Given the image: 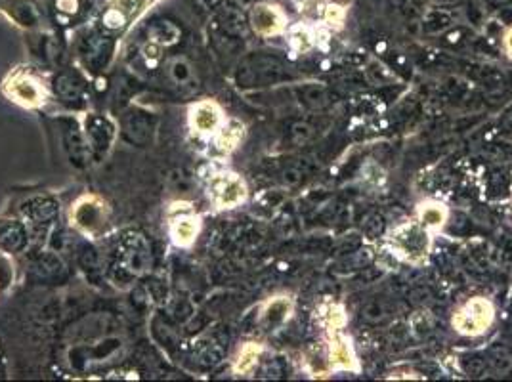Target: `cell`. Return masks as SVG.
Segmentation results:
<instances>
[{"label": "cell", "instance_id": "12", "mask_svg": "<svg viewBox=\"0 0 512 382\" xmlns=\"http://www.w3.org/2000/svg\"><path fill=\"white\" fill-rule=\"evenodd\" d=\"M241 136H243V127L237 121H230L220 130L216 138V146L220 151H232L241 142Z\"/></svg>", "mask_w": 512, "mask_h": 382}, {"label": "cell", "instance_id": "11", "mask_svg": "<svg viewBox=\"0 0 512 382\" xmlns=\"http://www.w3.org/2000/svg\"><path fill=\"white\" fill-rule=\"evenodd\" d=\"M199 230V222L197 218H180L174 226H172V237L178 245H190L193 237L197 235Z\"/></svg>", "mask_w": 512, "mask_h": 382}, {"label": "cell", "instance_id": "13", "mask_svg": "<svg viewBox=\"0 0 512 382\" xmlns=\"http://www.w3.org/2000/svg\"><path fill=\"white\" fill-rule=\"evenodd\" d=\"M258 356H260V346H256V344H245V346L241 348V352H239V358H237V363H235V371H237V373H243V375L249 373V371H253Z\"/></svg>", "mask_w": 512, "mask_h": 382}, {"label": "cell", "instance_id": "9", "mask_svg": "<svg viewBox=\"0 0 512 382\" xmlns=\"http://www.w3.org/2000/svg\"><path fill=\"white\" fill-rule=\"evenodd\" d=\"M419 220L427 230H440L448 220V209L440 203H425L419 207Z\"/></svg>", "mask_w": 512, "mask_h": 382}, {"label": "cell", "instance_id": "14", "mask_svg": "<svg viewBox=\"0 0 512 382\" xmlns=\"http://www.w3.org/2000/svg\"><path fill=\"white\" fill-rule=\"evenodd\" d=\"M323 323H325V327L329 329V331H333V333H337V331H341L342 325L346 323V316H344V310H342L341 306H337V304H327L325 308H323Z\"/></svg>", "mask_w": 512, "mask_h": 382}, {"label": "cell", "instance_id": "10", "mask_svg": "<svg viewBox=\"0 0 512 382\" xmlns=\"http://www.w3.org/2000/svg\"><path fill=\"white\" fill-rule=\"evenodd\" d=\"M150 0H117V6L107 14L106 22L109 25H121V18H134L138 16Z\"/></svg>", "mask_w": 512, "mask_h": 382}, {"label": "cell", "instance_id": "16", "mask_svg": "<svg viewBox=\"0 0 512 382\" xmlns=\"http://www.w3.org/2000/svg\"><path fill=\"white\" fill-rule=\"evenodd\" d=\"M289 310H291V306H289L287 300H276V302L270 304V308L266 312V318L270 319L272 323H276V321L287 318Z\"/></svg>", "mask_w": 512, "mask_h": 382}, {"label": "cell", "instance_id": "3", "mask_svg": "<svg viewBox=\"0 0 512 382\" xmlns=\"http://www.w3.org/2000/svg\"><path fill=\"white\" fill-rule=\"evenodd\" d=\"M211 188H213L214 199H216V203L220 207H235L247 195V188H245L243 180L237 178L235 174H220V176H216Z\"/></svg>", "mask_w": 512, "mask_h": 382}, {"label": "cell", "instance_id": "18", "mask_svg": "<svg viewBox=\"0 0 512 382\" xmlns=\"http://www.w3.org/2000/svg\"><path fill=\"white\" fill-rule=\"evenodd\" d=\"M505 46H507V50L512 54V29L507 33V37H505Z\"/></svg>", "mask_w": 512, "mask_h": 382}, {"label": "cell", "instance_id": "7", "mask_svg": "<svg viewBox=\"0 0 512 382\" xmlns=\"http://www.w3.org/2000/svg\"><path fill=\"white\" fill-rule=\"evenodd\" d=\"M329 361H331V365L337 367V369H358V361H356L354 348H352L350 340L339 335V331L333 333L331 350H329Z\"/></svg>", "mask_w": 512, "mask_h": 382}, {"label": "cell", "instance_id": "15", "mask_svg": "<svg viewBox=\"0 0 512 382\" xmlns=\"http://www.w3.org/2000/svg\"><path fill=\"white\" fill-rule=\"evenodd\" d=\"M291 44H293V48L297 52H306V50H310L314 46V37H312V33L306 27L299 25V27H295L291 31Z\"/></svg>", "mask_w": 512, "mask_h": 382}, {"label": "cell", "instance_id": "4", "mask_svg": "<svg viewBox=\"0 0 512 382\" xmlns=\"http://www.w3.org/2000/svg\"><path fill=\"white\" fill-rule=\"evenodd\" d=\"M8 94L25 106H39L43 102V90L27 75H14L8 85Z\"/></svg>", "mask_w": 512, "mask_h": 382}, {"label": "cell", "instance_id": "8", "mask_svg": "<svg viewBox=\"0 0 512 382\" xmlns=\"http://www.w3.org/2000/svg\"><path fill=\"white\" fill-rule=\"evenodd\" d=\"M192 125L197 132H213L220 125V109L211 104V102H205V104H199L192 111Z\"/></svg>", "mask_w": 512, "mask_h": 382}, {"label": "cell", "instance_id": "17", "mask_svg": "<svg viewBox=\"0 0 512 382\" xmlns=\"http://www.w3.org/2000/svg\"><path fill=\"white\" fill-rule=\"evenodd\" d=\"M325 20L331 25H341L344 20V10H342L341 4H337V2L329 4L325 10Z\"/></svg>", "mask_w": 512, "mask_h": 382}, {"label": "cell", "instance_id": "6", "mask_svg": "<svg viewBox=\"0 0 512 382\" xmlns=\"http://www.w3.org/2000/svg\"><path fill=\"white\" fill-rule=\"evenodd\" d=\"M73 216H75V222L86 232H94L106 224V209L102 203H98L94 199L81 201Z\"/></svg>", "mask_w": 512, "mask_h": 382}, {"label": "cell", "instance_id": "1", "mask_svg": "<svg viewBox=\"0 0 512 382\" xmlns=\"http://www.w3.org/2000/svg\"><path fill=\"white\" fill-rule=\"evenodd\" d=\"M493 316H495V310H493L490 300L482 297L472 298L455 314L453 327L461 335L476 337V335H482L484 331H488Z\"/></svg>", "mask_w": 512, "mask_h": 382}, {"label": "cell", "instance_id": "2", "mask_svg": "<svg viewBox=\"0 0 512 382\" xmlns=\"http://www.w3.org/2000/svg\"><path fill=\"white\" fill-rule=\"evenodd\" d=\"M390 243L394 251L404 256L409 262H423L430 249V237L427 228L421 224H406L400 226L394 234L390 235Z\"/></svg>", "mask_w": 512, "mask_h": 382}, {"label": "cell", "instance_id": "5", "mask_svg": "<svg viewBox=\"0 0 512 382\" xmlns=\"http://www.w3.org/2000/svg\"><path fill=\"white\" fill-rule=\"evenodd\" d=\"M251 22L255 27L256 33L260 35H276L283 25H285V16L281 14L278 6H256L253 16H251Z\"/></svg>", "mask_w": 512, "mask_h": 382}]
</instances>
